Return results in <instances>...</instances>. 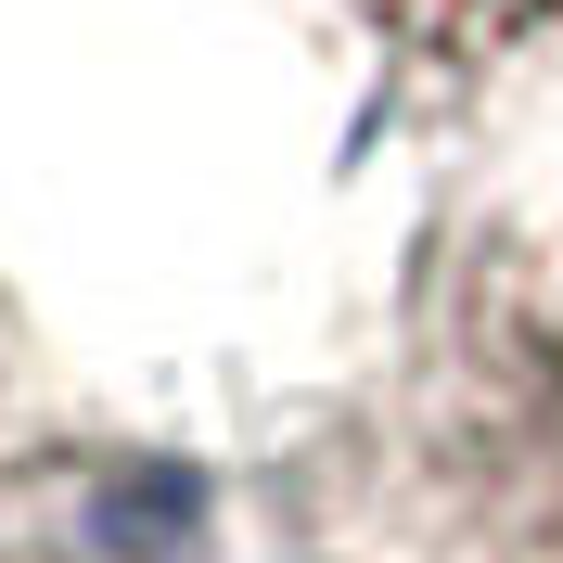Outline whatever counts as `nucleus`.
<instances>
[{
    "label": "nucleus",
    "instance_id": "nucleus-1",
    "mask_svg": "<svg viewBox=\"0 0 563 563\" xmlns=\"http://www.w3.org/2000/svg\"><path fill=\"white\" fill-rule=\"evenodd\" d=\"M346 13L435 77H487V65H512V52H538L563 26V0H346Z\"/></svg>",
    "mask_w": 563,
    "mask_h": 563
}]
</instances>
